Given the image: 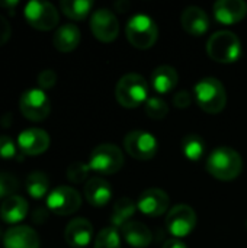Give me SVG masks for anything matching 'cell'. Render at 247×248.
Wrapping results in <instances>:
<instances>
[{
	"mask_svg": "<svg viewBox=\"0 0 247 248\" xmlns=\"http://www.w3.org/2000/svg\"><path fill=\"white\" fill-rule=\"evenodd\" d=\"M0 6H1V7H7V9H10V10H12V13H13V9H15V6H17V0L0 1Z\"/></svg>",
	"mask_w": 247,
	"mask_h": 248,
	"instance_id": "74e56055",
	"label": "cell"
},
{
	"mask_svg": "<svg viewBox=\"0 0 247 248\" xmlns=\"http://www.w3.org/2000/svg\"><path fill=\"white\" fill-rule=\"evenodd\" d=\"M121 232L127 244L134 248H147L153 241L150 228L138 221H130L121 228Z\"/></svg>",
	"mask_w": 247,
	"mask_h": 248,
	"instance_id": "ffe728a7",
	"label": "cell"
},
{
	"mask_svg": "<svg viewBox=\"0 0 247 248\" xmlns=\"http://www.w3.org/2000/svg\"><path fill=\"white\" fill-rule=\"evenodd\" d=\"M17 187H19V183L15 176L9 173H0V199L13 196Z\"/></svg>",
	"mask_w": 247,
	"mask_h": 248,
	"instance_id": "4dcf8cb0",
	"label": "cell"
},
{
	"mask_svg": "<svg viewBox=\"0 0 247 248\" xmlns=\"http://www.w3.org/2000/svg\"><path fill=\"white\" fill-rule=\"evenodd\" d=\"M95 248H121L119 232L114 227L100 230L95 238Z\"/></svg>",
	"mask_w": 247,
	"mask_h": 248,
	"instance_id": "83f0119b",
	"label": "cell"
},
{
	"mask_svg": "<svg viewBox=\"0 0 247 248\" xmlns=\"http://www.w3.org/2000/svg\"><path fill=\"white\" fill-rule=\"evenodd\" d=\"M243 169V161L240 154L230 147H218L215 148L208 160L207 170L208 173L223 182L234 180L240 176Z\"/></svg>",
	"mask_w": 247,
	"mask_h": 248,
	"instance_id": "6da1fadb",
	"label": "cell"
},
{
	"mask_svg": "<svg viewBox=\"0 0 247 248\" xmlns=\"http://www.w3.org/2000/svg\"><path fill=\"white\" fill-rule=\"evenodd\" d=\"M125 35L132 46L138 49H148L159 38V28L150 16L134 15L127 22Z\"/></svg>",
	"mask_w": 247,
	"mask_h": 248,
	"instance_id": "5b68a950",
	"label": "cell"
},
{
	"mask_svg": "<svg viewBox=\"0 0 247 248\" xmlns=\"http://www.w3.org/2000/svg\"><path fill=\"white\" fill-rule=\"evenodd\" d=\"M183 29L192 36H202L210 29V17L207 12L198 6H189L181 16Z\"/></svg>",
	"mask_w": 247,
	"mask_h": 248,
	"instance_id": "ac0fdd59",
	"label": "cell"
},
{
	"mask_svg": "<svg viewBox=\"0 0 247 248\" xmlns=\"http://www.w3.org/2000/svg\"><path fill=\"white\" fill-rule=\"evenodd\" d=\"M182 151H183V155L189 161L197 163L205 154V141L202 140V137L195 135V134L186 135L182 140Z\"/></svg>",
	"mask_w": 247,
	"mask_h": 248,
	"instance_id": "484cf974",
	"label": "cell"
},
{
	"mask_svg": "<svg viewBox=\"0 0 247 248\" xmlns=\"http://www.w3.org/2000/svg\"><path fill=\"white\" fill-rule=\"evenodd\" d=\"M124 148L132 158L147 161L157 154L159 144L153 134L143 129H135L125 135Z\"/></svg>",
	"mask_w": 247,
	"mask_h": 248,
	"instance_id": "9c48e42d",
	"label": "cell"
},
{
	"mask_svg": "<svg viewBox=\"0 0 247 248\" xmlns=\"http://www.w3.org/2000/svg\"><path fill=\"white\" fill-rule=\"evenodd\" d=\"M61 12L73 19V20H83L87 17L93 7V1L90 0H63L60 3Z\"/></svg>",
	"mask_w": 247,
	"mask_h": 248,
	"instance_id": "d4e9b609",
	"label": "cell"
},
{
	"mask_svg": "<svg viewBox=\"0 0 247 248\" xmlns=\"http://www.w3.org/2000/svg\"><path fill=\"white\" fill-rule=\"evenodd\" d=\"M20 113L32 122H41L47 119L51 112V103L48 96L41 89L25 90L19 97Z\"/></svg>",
	"mask_w": 247,
	"mask_h": 248,
	"instance_id": "ba28073f",
	"label": "cell"
},
{
	"mask_svg": "<svg viewBox=\"0 0 247 248\" xmlns=\"http://www.w3.org/2000/svg\"><path fill=\"white\" fill-rule=\"evenodd\" d=\"M247 15V3L243 0H218L214 4V17L223 25H234Z\"/></svg>",
	"mask_w": 247,
	"mask_h": 248,
	"instance_id": "9a60e30c",
	"label": "cell"
},
{
	"mask_svg": "<svg viewBox=\"0 0 247 248\" xmlns=\"http://www.w3.org/2000/svg\"><path fill=\"white\" fill-rule=\"evenodd\" d=\"M169 205H170V198L165 190L159 187H150L140 195L137 202V209L141 211V214H144L146 217L157 218L162 217L165 212H167Z\"/></svg>",
	"mask_w": 247,
	"mask_h": 248,
	"instance_id": "4fadbf2b",
	"label": "cell"
},
{
	"mask_svg": "<svg viewBox=\"0 0 247 248\" xmlns=\"http://www.w3.org/2000/svg\"><path fill=\"white\" fill-rule=\"evenodd\" d=\"M17 145L25 155H39L49 148V135L39 128H29L19 134Z\"/></svg>",
	"mask_w": 247,
	"mask_h": 248,
	"instance_id": "5bb4252c",
	"label": "cell"
},
{
	"mask_svg": "<svg viewBox=\"0 0 247 248\" xmlns=\"http://www.w3.org/2000/svg\"><path fill=\"white\" fill-rule=\"evenodd\" d=\"M0 235H1V231H0Z\"/></svg>",
	"mask_w": 247,
	"mask_h": 248,
	"instance_id": "ab89813d",
	"label": "cell"
},
{
	"mask_svg": "<svg viewBox=\"0 0 247 248\" xmlns=\"http://www.w3.org/2000/svg\"><path fill=\"white\" fill-rule=\"evenodd\" d=\"M162 248H188V247H186V244H185L183 241L176 240V238H172V240L166 241Z\"/></svg>",
	"mask_w": 247,
	"mask_h": 248,
	"instance_id": "8d00e7d4",
	"label": "cell"
},
{
	"mask_svg": "<svg viewBox=\"0 0 247 248\" xmlns=\"http://www.w3.org/2000/svg\"><path fill=\"white\" fill-rule=\"evenodd\" d=\"M137 211V203H134L130 198H121L115 202L112 214H111V222L114 228H122L125 224L130 222V219L134 217Z\"/></svg>",
	"mask_w": 247,
	"mask_h": 248,
	"instance_id": "cb8c5ba5",
	"label": "cell"
},
{
	"mask_svg": "<svg viewBox=\"0 0 247 248\" xmlns=\"http://www.w3.org/2000/svg\"><path fill=\"white\" fill-rule=\"evenodd\" d=\"M82 205L80 193L70 186L55 187L47 198V208L60 217H67L79 211Z\"/></svg>",
	"mask_w": 247,
	"mask_h": 248,
	"instance_id": "8fae6325",
	"label": "cell"
},
{
	"mask_svg": "<svg viewBox=\"0 0 247 248\" xmlns=\"http://www.w3.org/2000/svg\"><path fill=\"white\" fill-rule=\"evenodd\" d=\"M32 221L35 222V224H42V222H45L47 219H48V214H47V211L44 209V208H36L33 212H32Z\"/></svg>",
	"mask_w": 247,
	"mask_h": 248,
	"instance_id": "d590c367",
	"label": "cell"
},
{
	"mask_svg": "<svg viewBox=\"0 0 247 248\" xmlns=\"http://www.w3.org/2000/svg\"><path fill=\"white\" fill-rule=\"evenodd\" d=\"M144 109H146V113L151 119H157V121L165 119L169 115V106H167V103L163 99L157 97V96L148 97L147 102L144 103Z\"/></svg>",
	"mask_w": 247,
	"mask_h": 248,
	"instance_id": "f1b7e54d",
	"label": "cell"
},
{
	"mask_svg": "<svg viewBox=\"0 0 247 248\" xmlns=\"http://www.w3.org/2000/svg\"><path fill=\"white\" fill-rule=\"evenodd\" d=\"M178 80V71L172 65H159L151 73V84L159 94L170 93L176 87Z\"/></svg>",
	"mask_w": 247,
	"mask_h": 248,
	"instance_id": "603a6c76",
	"label": "cell"
},
{
	"mask_svg": "<svg viewBox=\"0 0 247 248\" xmlns=\"http://www.w3.org/2000/svg\"><path fill=\"white\" fill-rule=\"evenodd\" d=\"M80 38V29L74 23H66L55 31L52 44L60 52H71L79 46Z\"/></svg>",
	"mask_w": 247,
	"mask_h": 248,
	"instance_id": "7402d4cb",
	"label": "cell"
},
{
	"mask_svg": "<svg viewBox=\"0 0 247 248\" xmlns=\"http://www.w3.org/2000/svg\"><path fill=\"white\" fill-rule=\"evenodd\" d=\"M25 19L38 31H51L60 22V15L55 6L44 0H32L25 6Z\"/></svg>",
	"mask_w": 247,
	"mask_h": 248,
	"instance_id": "52a82bcc",
	"label": "cell"
},
{
	"mask_svg": "<svg viewBox=\"0 0 247 248\" xmlns=\"http://www.w3.org/2000/svg\"><path fill=\"white\" fill-rule=\"evenodd\" d=\"M89 171H90L89 164L82 163V161H74L67 167V179L71 183L79 185V183H83L89 177Z\"/></svg>",
	"mask_w": 247,
	"mask_h": 248,
	"instance_id": "f546056e",
	"label": "cell"
},
{
	"mask_svg": "<svg viewBox=\"0 0 247 248\" xmlns=\"http://www.w3.org/2000/svg\"><path fill=\"white\" fill-rule=\"evenodd\" d=\"M4 248H39V237L31 227L16 225L3 235Z\"/></svg>",
	"mask_w": 247,
	"mask_h": 248,
	"instance_id": "2e32d148",
	"label": "cell"
},
{
	"mask_svg": "<svg viewBox=\"0 0 247 248\" xmlns=\"http://www.w3.org/2000/svg\"><path fill=\"white\" fill-rule=\"evenodd\" d=\"M207 54L211 60L223 64L234 62L242 55V42L230 31H218L207 42Z\"/></svg>",
	"mask_w": 247,
	"mask_h": 248,
	"instance_id": "277c9868",
	"label": "cell"
},
{
	"mask_svg": "<svg viewBox=\"0 0 247 248\" xmlns=\"http://www.w3.org/2000/svg\"><path fill=\"white\" fill-rule=\"evenodd\" d=\"M195 99L199 108L211 115L224 110L227 105V93L224 84L215 77H205L195 84Z\"/></svg>",
	"mask_w": 247,
	"mask_h": 248,
	"instance_id": "7a4b0ae2",
	"label": "cell"
},
{
	"mask_svg": "<svg viewBox=\"0 0 247 248\" xmlns=\"http://www.w3.org/2000/svg\"><path fill=\"white\" fill-rule=\"evenodd\" d=\"M28 211H29L28 202L22 196H17V195L6 198L0 206L1 219L10 225L19 224L20 221H23L28 215Z\"/></svg>",
	"mask_w": 247,
	"mask_h": 248,
	"instance_id": "44dd1931",
	"label": "cell"
},
{
	"mask_svg": "<svg viewBox=\"0 0 247 248\" xmlns=\"http://www.w3.org/2000/svg\"><path fill=\"white\" fill-rule=\"evenodd\" d=\"M115 97L118 103L127 109L138 108L148 99V83L140 74H125L116 83Z\"/></svg>",
	"mask_w": 247,
	"mask_h": 248,
	"instance_id": "3957f363",
	"label": "cell"
},
{
	"mask_svg": "<svg viewBox=\"0 0 247 248\" xmlns=\"http://www.w3.org/2000/svg\"><path fill=\"white\" fill-rule=\"evenodd\" d=\"M246 228H247V221H246Z\"/></svg>",
	"mask_w": 247,
	"mask_h": 248,
	"instance_id": "f35d334b",
	"label": "cell"
},
{
	"mask_svg": "<svg viewBox=\"0 0 247 248\" xmlns=\"http://www.w3.org/2000/svg\"><path fill=\"white\" fill-rule=\"evenodd\" d=\"M90 29L100 42H112L119 33V22L109 9H98L90 17Z\"/></svg>",
	"mask_w": 247,
	"mask_h": 248,
	"instance_id": "7c38bea8",
	"label": "cell"
},
{
	"mask_svg": "<svg viewBox=\"0 0 247 248\" xmlns=\"http://www.w3.org/2000/svg\"><path fill=\"white\" fill-rule=\"evenodd\" d=\"M191 102H192L191 94H189L188 92H185V90L178 92V93L175 94V97H173V103H175V106H176V108H179V109H185V108H188V106L191 105Z\"/></svg>",
	"mask_w": 247,
	"mask_h": 248,
	"instance_id": "e575fe53",
	"label": "cell"
},
{
	"mask_svg": "<svg viewBox=\"0 0 247 248\" xmlns=\"http://www.w3.org/2000/svg\"><path fill=\"white\" fill-rule=\"evenodd\" d=\"M49 189V180L42 171H33L26 177V192L33 199H42Z\"/></svg>",
	"mask_w": 247,
	"mask_h": 248,
	"instance_id": "4316f807",
	"label": "cell"
},
{
	"mask_svg": "<svg viewBox=\"0 0 247 248\" xmlns=\"http://www.w3.org/2000/svg\"><path fill=\"white\" fill-rule=\"evenodd\" d=\"M64 238L70 247H86L93 238V227L86 218H76L66 227Z\"/></svg>",
	"mask_w": 247,
	"mask_h": 248,
	"instance_id": "e0dca14e",
	"label": "cell"
},
{
	"mask_svg": "<svg viewBox=\"0 0 247 248\" xmlns=\"http://www.w3.org/2000/svg\"><path fill=\"white\" fill-rule=\"evenodd\" d=\"M0 157L1 158H16L17 157L16 144L7 135H0Z\"/></svg>",
	"mask_w": 247,
	"mask_h": 248,
	"instance_id": "1f68e13d",
	"label": "cell"
},
{
	"mask_svg": "<svg viewBox=\"0 0 247 248\" xmlns=\"http://www.w3.org/2000/svg\"><path fill=\"white\" fill-rule=\"evenodd\" d=\"M10 35H12L10 23L7 22V19L4 16L0 15V46L4 45L10 39Z\"/></svg>",
	"mask_w": 247,
	"mask_h": 248,
	"instance_id": "836d02e7",
	"label": "cell"
},
{
	"mask_svg": "<svg viewBox=\"0 0 247 248\" xmlns=\"http://www.w3.org/2000/svg\"><path fill=\"white\" fill-rule=\"evenodd\" d=\"M124 154L114 144H100L89 157V167L98 174H115L124 166Z\"/></svg>",
	"mask_w": 247,
	"mask_h": 248,
	"instance_id": "8992f818",
	"label": "cell"
},
{
	"mask_svg": "<svg viewBox=\"0 0 247 248\" xmlns=\"http://www.w3.org/2000/svg\"><path fill=\"white\" fill-rule=\"evenodd\" d=\"M84 198L92 206L102 208L112 198L111 185L102 177H92L84 185Z\"/></svg>",
	"mask_w": 247,
	"mask_h": 248,
	"instance_id": "d6986e66",
	"label": "cell"
},
{
	"mask_svg": "<svg viewBox=\"0 0 247 248\" xmlns=\"http://www.w3.org/2000/svg\"><path fill=\"white\" fill-rule=\"evenodd\" d=\"M197 227V214L189 205L173 206L166 217V230L176 240L188 237Z\"/></svg>",
	"mask_w": 247,
	"mask_h": 248,
	"instance_id": "30bf717a",
	"label": "cell"
},
{
	"mask_svg": "<svg viewBox=\"0 0 247 248\" xmlns=\"http://www.w3.org/2000/svg\"><path fill=\"white\" fill-rule=\"evenodd\" d=\"M55 83H57V74H55L54 70L47 68V70H42L38 74V84L42 89H51V87L55 86Z\"/></svg>",
	"mask_w": 247,
	"mask_h": 248,
	"instance_id": "d6a6232c",
	"label": "cell"
}]
</instances>
